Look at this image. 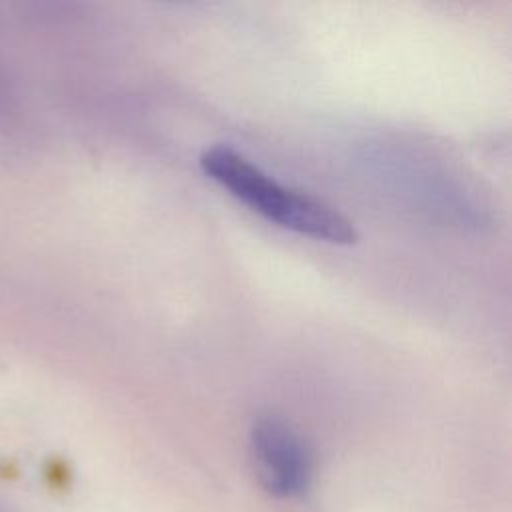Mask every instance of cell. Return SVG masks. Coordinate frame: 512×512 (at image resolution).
<instances>
[{
  "instance_id": "6da1fadb",
  "label": "cell",
  "mask_w": 512,
  "mask_h": 512,
  "mask_svg": "<svg viewBox=\"0 0 512 512\" xmlns=\"http://www.w3.org/2000/svg\"><path fill=\"white\" fill-rule=\"evenodd\" d=\"M200 166L208 178L280 228L338 246L358 240L354 222L342 212L280 184L230 146L206 148L200 154Z\"/></svg>"
},
{
  "instance_id": "7a4b0ae2",
  "label": "cell",
  "mask_w": 512,
  "mask_h": 512,
  "mask_svg": "<svg viewBox=\"0 0 512 512\" xmlns=\"http://www.w3.org/2000/svg\"><path fill=\"white\" fill-rule=\"evenodd\" d=\"M248 452L262 488L284 500L300 498L312 482V452L300 432L276 414L258 416L248 434Z\"/></svg>"
}]
</instances>
